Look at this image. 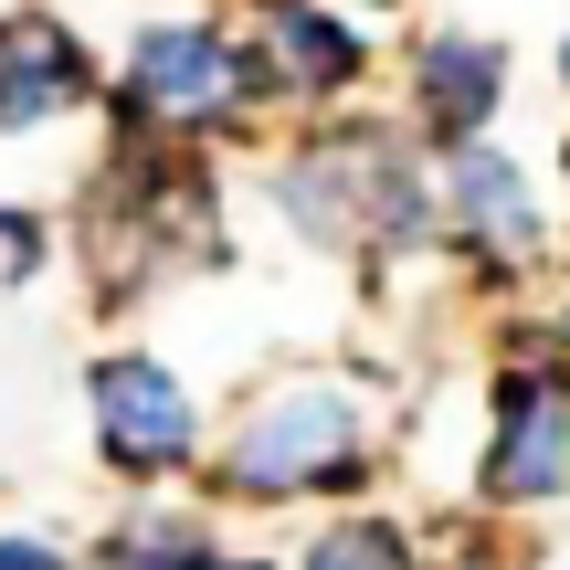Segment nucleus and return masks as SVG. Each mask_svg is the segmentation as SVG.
Here are the masks:
<instances>
[{
	"mask_svg": "<svg viewBox=\"0 0 570 570\" xmlns=\"http://www.w3.org/2000/svg\"><path fill=\"white\" fill-rule=\"evenodd\" d=\"M265 32H275V53L296 63L317 96L360 75V32H338V21H327V11H306V0H275V11H265Z\"/></svg>",
	"mask_w": 570,
	"mask_h": 570,
	"instance_id": "obj_8",
	"label": "nucleus"
},
{
	"mask_svg": "<svg viewBox=\"0 0 570 570\" xmlns=\"http://www.w3.org/2000/svg\"><path fill=\"white\" fill-rule=\"evenodd\" d=\"M96 433L127 475H159V465H190V391L169 381L159 360H96Z\"/></svg>",
	"mask_w": 570,
	"mask_h": 570,
	"instance_id": "obj_2",
	"label": "nucleus"
},
{
	"mask_svg": "<svg viewBox=\"0 0 570 570\" xmlns=\"http://www.w3.org/2000/svg\"><path fill=\"white\" fill-rule=\"evenodd\" d=\"M306 570H402V539H391V529H338Z\"/></svg>",
	"mask_w": 570,
	"mask_h": 570,
	"instance_id": "obj_9",
	"label": "nucleus"
},
{
	"mask_svg": "<svg viewBox=\"0 0 570 570\" xmlns=\"http://www.w3.org/2000/svg\"><path fill=\"white\" fill-rule=\"evenodd\" d=\"M570 465V402L550 381H508L497 391V454H487V487L497 497H550Z\"/></svg>",
	"mask_w": 570,
	"mask_h": 570,
	"instance_id": "obj_4",
	"label": "nucleus"
},
{
	"mask_svg": "<svg viewBox=\"0 0 570 570\" xmlns=\"http://www.w3.org/2000/svg\"><path fill=\"white\" fill-rule=\"evenodd\" d=\"M560 63H570V53H560Z\"/></svg>",
	"mask_w": 570,
	"mask_h": 570,
	"instance_id": "obj_11",
	"label": "nucleus"
},
{
	"mask_svg": "<svg viewBox=\"0 0 570 570\" xmlns=\"http://www.w3.org/2000/svg\"><path fill=\"white\" fill-rule=\"evenodd\" d=\"M254 96V63H233L223 32H190V21H169V32L138 42V85H127V106H159V117H212V106Z\"/></svg>",
	"mask_w": 570,
	"mask_h": 570,
	"instance_id": "obj_3",
	"label": "nucleus"
},
{
	"mask_svg": "<svg viewBox=\"0 0 570 570\" xmlns=\"http://www.w3.org/2000/svg\"><path fill=\"white\" fill-rule=\"evenodd\" d=\"M444 202L465 212V223H487V244H508V254L539 233V223H529V180H518L508 159H487V148H465V159L444 169Z\"/></svg>",
	"mask_w": 570,
	"mask_h": 570,
	"instance_id": "obj_7",
	"label": "nucleus"
},
{
	"mask_svg": "<svg viewBox=\"0 0 570 570\" xmlns=\"http://www.w3.org/2000/svg\"><path fill=\"white\" fill-rule=\"evenodd\" d=\"M497 85H508L497 42H475V32H444V42L423 53V117L444 127V138H475V127L497 117Z\"/></svg>",
	"mask_w": 570,
	"mask_h": 570,
	"instance_id": "obj_6",
	"label": "nucleus"
},
{
	"mask_svg": "<svg viewBox=\"0 0 570 570\" xmlns=\"http://www.w3.org/2000/svg\"><path fill=\"white\" fill-rule=\"evenodd\" d=\"M85 96V53L53 32V21H11L0 32V127H32V117H53V106H75Z\"/></svg>",
	"mask_w": 570,
	"mask_h": 570,
	"instance_id": "obj_5",
	"label": "nucleus"
},
{
	"mask_svg": "<svg viewBox=\"0 0 570 570\" xmlns=\"http://www.w3.org/2000/svg\"><path fill=\"white\" fill-rule=\"evenodd\" d=\"M360 475V412L338 402V391H296V402H265L254 412V433L233 444V487H348Z\"/></svg>",
	"mask_w": 570,
	"mask_h": 570,
	"instance_id": "obj_1",
	"label": "nucleus"
},
{
	"mask_svg": "<svg viewBox=\"0 0 570 570\" xmlns=\"http://www.w3.org/2000/svg\"><path fill=\"white\" fill-rule=\"evenodd\" d=\"M0 570H63V560L42 550V539H0Z\"/></svg>",
	"mask_w": 570,
	"mask_h": 570,
	"instance_id": "obj_10",
	"label": "nucleus"
}]
</instances>
